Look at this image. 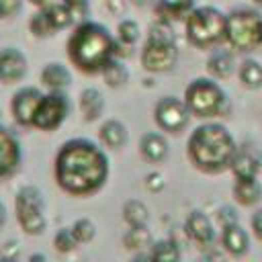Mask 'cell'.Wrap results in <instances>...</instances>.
Segmentation results:
<instances>
[{
    "label": "cell",
    "instance_id": "9",
    "mask_svg": "<svg viewBox=\"0 0 262 262\" xmlns=\"http://www.w3.org/2000/svg\"><path fill=\"white\" fill-rule=\"evenodd\" d=\"M190 119L186 102L178 96H162L154 106V121L166 133H180Z\"/></svg>",
    "mask_w": 262,
    "mask_h": 262
},
{
    "label": "cell",
    "instance_id": "11",
    "mask_svg": "<svg viewBox=\"0 0 262 262\" xmlns=\"http://www.w3.org/2000/svg\"><path fill=\"white\" fill-rule=\"evenodd\" d=\"M41 98H43V92L37 86L18 88L12 94V100H10V113H12L14 121L23 127H31L33 125V115H35Z\"/></svg>",
    "mask_w": 262,
    "mask_h": 262
},
{
    "label": "cell",
    "instance_id": "48",
    "mask_svg": "<svg viewBox=\"0 0 262 262\" xmlns=\"http://www.w3.org/2000/svg\"><path fill=\"white\" fill-rule=\"evenodd\" d=\"M254 4H256V6H260V8H262V0H254Z\"/></svg>",
    "mask_w": 262,
    "mask_h": 262
},
{
    "label": "cell",
    "instance_id": "6",
    "mask_svg": "<svg viewBox=\"0 0 262 262\" xmlns=\"http://www.w3.org/2000/svg\"><path fill=\"white\" fill-rule=\"evenodd\" d=\"M225 43L235 51H252L262 45V14L252 8H237L227 14Z\"/></svg>",
    "mask_w": 262,
    "mask_h": 262
},
{
    "label": "cell",
    "instance_id": "39",
    "mask_svg": "<svg viewBox=\"0 0 262 262\" xmlns=\"http://www.w3.org/2000/svg\"><path fill=\"white\" fill-rule=\"evenodd\" d=\"M250 227H252L254 235L262 242V207L252 213V217H250Z\"/></svg>",
    "mask_w": 262,
    "mask_h": 262
},
{
    "label": "cell",
    "instance_id": "24",
    "mask_svg": "<svg viewBox=\"0 0 262 262\" xmlns=\"http://www.w3.org/2000/svg\"><path fill=\"white\" fill-rule=\"evenodd\" d=\"M149 258L151 262H180L182 252L176 242L172 239H156L149 246Z\"/></svg>",
    "mask_w": 262,
    "mask_h": 262
},
{
    "label": "cell",
    "instance_id": "3",
    "mask_svg": "<svg viewBox=\"0 0 262 262\" xmlns=\"http://www.w3.org/2000/svg\"><path fill=\"white\" fill-rule=\"evenodd\" d=\"M68 57L84 74H102V70L117 57V37L92 20L78 23L68 39Z\"/></svg>",
    "mask_w": 262,
    "mask_h": 262
},
{
    "label": "cell",
    "instance_id": "31",
    "mask_svg": "<svg viewBox=\"0 0 262 262\" xmlns=\"http://www.w3.org/2000/svg\"><path fill=\"white\" fill-rule=\"evenodd\" d=\"M117 41L133 47L139 41V25L133 18H123L117 25Z\"/></svg>",
    "mask_w": 262,
    "mask_h": 262
},
{
    "label": "cell",
    "instance_id": "33",
    "mask_svg": "<svg viewBox=\"0 0 262 262\" xmlns=\"http://www.w3.org/2000/svg\"><path fill=\"white\" fill-rule=\"evenodd\" d=\"M53 248L59 254H68V252H74L78 248V239L74 237L72 227H61V229L55 231V235H53Z\"/></svg>",
    "mask_w": 262,
    "mask_h": 262
},
{
    "label": "cell",
    "instance_id": "21",
    "mask_svg": "<svg viewBox=\"0 0 262 262\" xmlns=\"http://www.w3.org/2000/svg\"><path fill=\"white\" fill-rule=\"evenodd\" d=\"M207 70L211 74V78L215 80H225L229 78L233 72H235V61H233V55L225 49H217L209 55L207 59Z\"/></svg>",
    "mask_w": 262,
    "mask_h": 262
},
{
    "label": "cell",
    "instance_id": "14",
    "mask_svg": "<svg viewBox=\"0 0 262 262\" xmlns=\"http://www.w3.org/2000/svg\"><path fill=\"white\" fill-rule=\"evenodd\" d=\"M23 151L16 135L0 125V176L12 174L20 164Z\"/></svg>",
    "mask_w": 262,
    "mask_h": 262
},
{
    "label": "cell",
    "instance_id": "28",
    "mask_svg": "<svg viewBox=\"0 0 262 262\" xmlns=\"http://www.w3.org/2000/svg\"><path fill=\"white\" fill-rule=\"evenodd\" d=\"M45 12H47V16H49V20H51L55 31H63L74 23V14H72L70 6L63 0L61 2H57V0L51 2L49 6H45Z\"/></svg>",
    "mask_w": 262,
    "mask_h": 262
},
{
    "label": "cell",
    "instance_id": "46",
    "mask_svg": "<svg viewBox=\"0 0 262 262\" xmlns=\"http://www.w3.org/2000/svg\"><path fill=\"white\" fill-rule=\"evenodd\" d=\"M135 6H139V8H143V6H147L149 4V0H131Z\"/></svg>",
    "mask_w": 262,
    "mask_h": 262
},
{
    "label": "cell",
    "instance_id": "2",
    "mask_svg": "<svg viewBox=\"0 0 262 262\" xmlns=\"http://www.w3.org/2000/svg\"><path fill=\"white\" fill-rule=\"evenodd\" d=\"M186 154L192 166L205 174H219L231 168L237 143L221 123H201L186 141Z\"/></svg>",
    "mask_w": 262,
    "mask_h": 262
},
{
    "label": "cell",
    "instance_id": "20",
    "mask_svg": "<svg viewBox=\"0 0 262 262\" xmlns=\"http://www.w3.org/2000/svg\"><path fill=\"white\" fill-rule=\"evenodd\" d=\"M231 194L242 207H254L262 199V184H260L258 178H254V180H235L233 188H231Z\"/></svg>",
    "mask_w": 262,
    "mask_h": 262
},
{
    "label": "cell",
    "instance_id": "15",
    "mask_svg": "<svg viewBox=\"0 0 262 262\" xmlns=\"http://www.w3.org/2000/svg\"><path fill=\"white\" fill-rule=\"evenodd\" d=\"M221 246L229 256L242 258L250 252V233L239 223L227 225L221 229Z\"/></svg>",
    "mask_w": 262,
    "mask_h": 262
},
{
    "label": "cell",
    "instance_id": "19",
    "mask_svg": "<svg viewBox=\"0 0 262 262\" xmlns=\"http://www.w3.org/2000/svg\"><path fill=\"white\" fill-rule=\"evenodd\" d=\"M98 139L104 147H111V149H119L127 143L129 139V131L125 127L123 121L119 119H106L100 129H98Z\"/></svg>",
    "mask_w": 262,
    "mask_h": 262
},
{
    "label": "cell",
    "instance_id": "35",
    "mask_svg": "<svg viewBox=\"0 0 262 262\" xmlns=\"http://www.w3.org/2000/svg\"><path fill=\"white\" fill-rule=\"evenodd\" d=\"M63 2L70 6V10L74 14V20H78V23L86 20L88 10H90V0H63Z\"/></svg>",
    "mask_w": 262,
    "mask_h": 262
},
{
    "label": "cell",
    "instance_id": "16",
    "mask_svg": "<svg viewBox=\"0 0 262 262\" xmlns=\"http://www.w3.org/2000/svg\"><path fill=\"white\" fill-rule=\"evenodd\" d=\"M39 78H41V84L47 88V92H63L72 82L70 70L59 61L45 63V68L41 70Z\"/></svg>",
    "mask_w": 262,
    "mask_h": 262
},
{
    "label": "cell",
    "instance_id": "13",
    "mask_svg": "<svg viewBox=\"0 0 262 262\" xmlns=\"http://www.w3.org/2000/svg\"><path fill=\"white\" fill-rule=\"evenodd\" d=\"M184 231L199 246H211L215 242V235H217L215 223L211 221V217L207 213L199 211V209H194V211H190L186 215V219H184Z\"/></svg>",
    "mask_w": 262,
    "mask_h": 262
},
{
    "label": "cell",
    "instance_id": "34",
    "mask_svg": "<svg viewBox=\"0 0 262 262\" xmlns=\"http://www.w3.org/2000/svg\"><path fill=\"white\" fill-rule=\"evenodd\" d=\"M147 41H160V43H174V31H172V23L158 18L151 27H149V37Z\"/></svg>",
    "mask_w": 262,
    "mask_h": 262
},
{
    "label": "cell",
    "instance_id": "27",
    "mask_svg": "<svg viewBox=\"0 0 262 262\" xmlns=\"http://www.w3.org/2000/svg\"><path fill=\"white\" fill-rule=\"evenodd\" d=\"M237 76L242 80V84L250 90H258L262 88V63L256 59H246L239 68H237Z\"/></svg>",
    "mask_w": 262,
    "mask_h": 262
},
{
    "label": "cell",
    "instance_id": "22",
    "mask_svg": "<svg viewBox=\"0 0 262 262\" xmlns=\"http://www.w3.org/2000/svg\"><path fill=\"white\" fill-rule=\"evenodd\" d=\"M235 176V180H254L258 178V172H260V164L258 160L246 151V149H237L233 162H231V168H229Z\"/></svg>",
    "mask_w": 262,
    "mask_h": 262
},
{
    "label": "cell",
    "instance_id": "41",
    "mask_svg": "<svg viewBox=\"0 0 262 262\" xmlns=\"http://www.w3.org/2000/svg\"><path fill=\"white\" fill-rule=\"evenodd\" d=\"M201 262H227V258H225L223 252H219V250H211V252H207V254L203 256Z\"/></svg>",
    "mask_w": 262,
    "mask_h": 262
},
{
    "label": "cell",
    "instance_id": "38",
    "mask_svg": "<svg viewBox=\"0 0 262 262\" xmlns=\"http://www.w3.org/2000/svg\"><path fill=\"white\" fill-rule=\"evenodd\" d=\"M164 184H166V182H164V176H162L160 172H151V174L145 176V186H147V190H151V192L162 190Z\"/></svg>",
    "mask_w": 262,
    "mask_h": 262
},
{
    "label": "cell",
    "instance_id": "37",
    "mask_svg": "<svg viewBox=\"0 0 262 262\" xmlns=\"http://www.w3.org/2000/svg\"><path fill=\"white\" fill-rule=\"evenodd\" d=\"M20 8H23V0H0V20L16 16Z\"/></svg>",
    "mask_w": 262,
    "mask_h": 262
},
{
    "label": "cell",
    "instance_id": "32",
    "mask_svg": "<svg viewBox=\"0 0 262 262\" xmlns=\"http://www.w3.org/2000/svg\"><path fill=\"white\" fill-rule=\"evenodd\" d=\"M72 231H74V237L78 239V244H88V242H92L94 235H96V225H94L92 219L80 217V219L74 221Z\"/></svg>",
    "mask_w": 262,
    "mask_h": 262
},
{
    "label": "cell",
    "instance_id": "4",
    "mask_svg": "<svg viewBox=\"0 0 262 262\" xmlns=\"http://www.w3.org/2000/svg\"><path fill=\"white\" fill-rule=\"evenodd\" d=\"M182 100L186 102L190 115L199 117V119H215V117L225 115L229 108L225 90L211 76L209 78L201 76V78H194L192 82H188V86L184 88Z\"/></svg>",
    "mask_w": 262,
    "mask_h": 262
},
{
    "label": "cell",
    "instance_id": "47",
    "mask_svg": "<svg viewBox=\"0 0 262 262\" xmlns=\"http://www.w3.org/2000/svg\"><path fill=\"white\" fill-rule=\"evenodd\" d=\"M0 262H16L14 258H10V256H6V258H0Z\"/></svg>",
    "mask_w": 262,
    "mask_h": 262
},
{
    "label": "cell",
    "instance_id": "8",
    "mask_svg": "<svg viewBox=\"0 0 262 262\" xmlns=\"http://www.w3.org/2000/svg\"><path fill=\"white\" fill-rule=\"evenodd\" d=\"M70 113V100L63 92H43V98L33 115V125L39 131H55Z\"/></svg>",
    "mask_w": 262,
    "mask_h": 262
},
{
    "label": "cell",
    "instance_id": "17",
    "mask_svg": "<svg viewBox=\"0 0 262 262\" xmlns=\"http://www.w3.org/2000/svg\"><path fill=\"white\" fill-rule=\"evenodd\" d=\"M139 151L141 156L151 162V164H160L166 160L168 151H170V145H168V139L160 133V131H149L141 137L139 141Z\"/></svg>",
    "mask_w": 262,
    "mask_h": 262
},
{
    "label": "cell",
    "instance_id": "26",
    "mask_svg": "<svg viewBox=\"0 0 262 262\" xmlns=\"http://www.w3.org/2000/svg\"><path fill=\"white\" fill-rule=\"evenodd\" d=\"M123 244L127 250L133 252H141L143 248L151 246V231L147 229V225H135V227H127V231L123 233Z\"/></svg>",
    "mask_w": 262,
    "mask_h": 262
},
{
    "label": "cell",
    "instance_id": "30",
    "mask_svg": "<svg viewBox=\"0 0 262 262\" xmlns=\"http://www.w3.org/2000/svg\"><path fill=\"white\" fill-rule=\"evenodd\" d=\"M29 31H31L35 37H49V35L55 33V29H53V25H51V20H49L45 8H39V10L31 16V20H29Z\"/></svg>",
    "mask_w": 262,
    "mask_h": 262
},
{
    "label": "cell",
    "instance_id": "49",
    "mask_svg": "<svg viewBox=\"0 0 262 262\" xmlns=\"http://www.w3.org/2000/svg\"><path fill=\"white\" fill-rule=\"evenodd\" d=\"M0 117H2V113H0Z\"/></svg>",
    "mask_w": 262,
    "mask_h": 262
},
{
    "label": "cell",
    "instance_id": "10",
    "mask_svg": "<svg viewBox=\"0 0 262 262\" xmlns=\"http://www.w3.org/2000/svg\"><path fill=\"white\" fill-rule=\"evenodd\" d=\"M178 61V49L174 43L147 41L141 49V66L149 74L170 72Z\"/></svg>",
    "mask_w": 262,
    "mask_h": 262
},
{
    "label": "cell",
    "instance_id": "7",
    "mask_svg": "<svg viewBox=\"0 0 262 262\" xmlns=\"http://www.w3.org/2000/svg\"><path fill=\"white\" fill-rule=\"evenodd\" d=\"M14 215L27 235H41L47 227L45 199L35 184H25L14 196Z\"/></svg>",
    "mask_w": 262,
    "mask_h": 262
},
{
    "label": "cell",
    "instance_id": "1",
    "mask_svg": "<svg viewBox=\"0 0 262 262\" xmlns=\"http://www.w3.org/2000/svg\"><path fill=\"white\" fill-rule=\"evenodd\" d=\"M111 174L106 151L84 137L68 139L53 164V176L57 186L72 196H88L98 192Z\"/></svg>",
    "mask_w": 262,
    "mask_h": 262
},
{
    "label": "cell",
    "instance_id": "43",
    "mask_svg": "<svg viewBox=\"0 0 262 262\" xmlns=\"http://www.w3.org/2000/svg\"><path fill=\"white\" fill-rule=\"evenodd\" d=\"M6 217H8V211H6V205L0 201V227H4L6 223Z\"/></svg>",
    "mask_w": 262,
    "mask_h": 262
},
{
    "label": "cell",
    "instance_id": "29",
    "mask_svg": "<svg viewBox=\"0 0 262 262\" xmlns=\"http://www.w3.org/2000/svg\"><path fill=\"white\" fill-rule=\"evenodd\" d=\"M102 78H104L106 86L119 88V86H125V84H127V80H129V70H127V66H125L119 57H115V59L108 61V66L102 70Z\"/></svg>",
    "mask_w": 262,
    "mask_h": 262
},
{
    "label": "cell",
    "instance_id": "36",
    "mask_svg": "<svg viewBox=\"0 0 262 262\" xmlns=\"http://www.w3.org/2000/svg\"><path fill=\"white\" fill-rule=\"evenodd\" d=\"M217 223H219L221 229H223V227H227V225L239 223V217H237V213H235V209H233L231 205H223V207L217 211Z\"/></svg>",
    "mask_w": 262,
    "mask_h": 262
},
{
    "label": "cell",
    "instance_id": "23",
    "mask_svg": "<svg viewBox=\"0 0 262 262\" xmlns=\"http://www.w3.org/2000/svg\"><path fill=\"white\" fill-rule=\"evenodd\" d=\"M192 8H194L192 0H158L156 14H158V18L172 23V20L186 18Z\"/></svg>",
    "mask_w": 262,
    "mask_h": 262
},
{
    "label": "cell",
    "instance_id": "40",
    "mask_svg": "<svg viewBox=\"0 0 262 262\" xmlns=\"http://www.w3.org/2000/svg\"><path fill=\"white\" fill-rule=\"evenodd\" d=\"M104 4H106V10L115 16L125 12V0H104Z\"/></svg>",
    "mask_w": 262,
    "mask_h": 262
},
{
    "label": "cell",
    "instance_id": "44",
    "mask_svg": "<svg viewBox=\"0 0 262 262\" xmlns=\"http://www.w3.org/2000/svg\"><path fill=\"white\" fill-rule=\"evenodd\" d=\"M33 6H37V8H45V6H49L51 2H55V0H29Z\"/></svg>",
    "mask_w": 262,
    "mask_h": 262
},
{
    "label": "cell",
    "instance_id": "42",
    "mask_svg": "<svg viewBox=\"0 0 262 262\" xmlns=\"http://www.w3.org/2000/svg\"><path fill=\"white\" fill-rule=\"evenodd\" d=\"M27 262H49V258H47L43 252H33V254L27 258Z\"/></svg>",
    "mask_w": 262,
    "mask_h": 262
},
{
    "label": "cell",
    "instance_id": "5",
    "mask_svg": "<svg viewBox=\"0 0 262 262\" xmlns=\"http://www.w3.org/2000/svg\"><path fill=\"white\" fill-rule=\"evenodd\" d=\"M227 14L215 6H194L184 18L186 41L199 49H209L225 41Z\"/></svg>",
    "mask_w": 262,
    "mask_h": 262
},
{
    "label": "cell",
    "instance_id": "18",
    "mask_svg": "<svg viewBox=\"0 0 262 262\" xmlns=\"http://www.w3.org/2000/svg\"><path fill=\"white\" fill-rule=\"evenodd\" d=\"M104 106H106L104 94H102L98 88L88 86V88H84V90L80 92V113H82L84 121L90 123V121L100 119V117L104 115Z\"/></svg>",
    "mask_w": 262,
    "mask_h": 262
},
{
    "label": "cell",
    "instance_id": "25",
    "mask_svg": "<svg viewBox=\"0 0 262 262\" xmlns=\"http://www.w3.org/2000/svg\"><path fill=\"white\" fill-rule=\"evenodd\" d=\"M149 219V209L143 201L139 199H129L123 205V221L127 223V227H135V225H147Z\"/></svg>",
    "mask_w": 262,
    "mask_h": 262
},
{
    "label": "cell",
    "instance_id": "12",
    "mask_svg": "<svg viewBox=\"0 0 262 262\" xmlns=\"http://www.w3.org/2000/svg\"><path fill=\"white\" fill-rule=\"evenodd\" d=\"M29 61L27 55L18 47H4L0 49V82L2 84H16L27 76Z\"/></svg>",
    "mask_w": 262,
    "mask_h": 262
},
{
    "label": "cell",
    "instance_id": "45",
    "mask_svg": "<svg viewBox=\"0 0 262 262\" xmlns=\"http://www.w3.org/2000/svg\"><path fill=\"white\" fill-rule=\"evenodd\" d=\"M131 262H151V258H149V254H137Z\"/></svg>",
    "mask_w": 262,
    "mask_h": 262
}]
</instances>
